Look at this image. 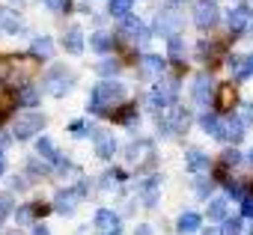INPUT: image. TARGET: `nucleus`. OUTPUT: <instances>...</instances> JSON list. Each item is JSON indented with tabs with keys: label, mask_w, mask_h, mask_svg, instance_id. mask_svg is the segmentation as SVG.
<instances>
[{
	"label": "nucleus",
	"mask_w": 253,
	"mask_h": 235,
	"mask_svg": "<svg viewBox=\"0 0 253 235\" xmlns=\"http://www.w3.org/2000/svg\"><path fill=\"white\" fill-rule=\"evenodd\" d=\"M211 188H214V182H211V179H206V176H197V185H194L197 196L209 199V196H211Z\"/></svg>",
	"instance_id": "obj_36"
},
{
	"label": "nucleus",
	"mask_w": 253,
	"mask_h": 235,
	"mask_svg": "<svg viewBox=\"0 0 253 235\" xmlns=\"http://www.w3.org/2000/svg\"><path fill=\"white\" fill-rule=\"evenodd\" d=\"M200 128L209 134V137H214V140H226V128H223V119L217 113H211V110H206L203 116H200Z\"/></svg>",
	"instance_id": "obj_14"
},
{
	"label": "nucleus",
	"mask_w": 253,
	"mask_h": 235,
	"mask_svg": "<svg viewBox=\"0 0 253 235\" xmlns=\"http://www.w3.org/2000/svg\"><path fill=\"white\" fill-rule=\"evenodd\" d=\"M89 48H92L95 54H107V51L113 48V36L104 33V30H95V33L89 36Z\"/></svg>",
	"instance_id": "obj_25"
},
{
	"label": "nucleus",
	"mask_w": 253,
	"mask_h": 235,
	"mask_svg": "<svg viewBox=\"0 0 253 235\" xmlns=\"http://www.w3.org/2000/svg\"><path fill=\"white\" fill-rule=\"evenodd\" d=\"M63 48H66V54H72V57L84 54V30H81L78 24L66 27V33H63Z\"/></svg>",
	"instance_id": "obj_15"
},
{
	"label": "nucleus",
	"mask_w": 253,
	"mask_h": 235,
	"mask_svg": "<svg viewBox=\"0 0 253 235\" xmlns=\"http://www.w3.org/2000/svg\"><path fill=\"white\" fill-rule=\"evenodd\" d=\"M197 57H200V60H211V57H214V45L200 42V45H197Z\"/></svg>",
	"instance_id": "obj_41"
},
{
	"label": "nucleus",
	"mask_w": 253,
	"mask_h": 235,
	"mask_svg": "<svg viewBox=\"0 0 253 235\" xmlns=\"http://www.w3.org/2000/svg\"><path fill=\"white\" fill-rule=\"evenodd\" d=\"M119 36L131 39V42H146L149 39V30H146V24L137 15H128V18H122V24H119Z\"/></svg>",
	"instance_id": "obj_12"
},
{
	"label": "nucleus",
	"mask_w": 253,
	"mask_h": 235,
	"mask_svg": "<svg viewBox=\"0 0 253 235\" xmlns=\"http://www.w3.org/2000/svg\"><path fill=\"white\" fill-rule=\"evenodd\" d=\"M36 211H39V205H18V208H15V220H18V226L30 223V220L36 217Z\"/></svg>",
	"instance_id": "obj_33"
},
{
	"label": "nucleus",
	"mask_w": 253,
	"mask_h": 235,
	"mask_svg": "<svg viewBox=\"0 0 253 235\" xmlns=\"http://www.w3.org/2000/svg\"><path fill=\"white\" fill-rule=\"evenodd\" d=\"M223 128H226V140L229 143H241V137H244V119H241V116H226V119H223Z\"/></svg>",
	"instance_id": "obj_21"
},
{
	"label": "nucleus",
	"mask_w": 253,
	"mask_h": 235,
	"mask_svg": "<svg viewBox=\"0 0 253 235\" xmlns=\"http://www.w3.org/2000/svg\"><path fill=\"white\" fill-rule=\"evenodd\" d=\"M116 72H119V60H113V57H104V60L98 63V75H101L104 80H110Z\"/></svg>",
	"instance_id": "obj_31"
},
{
	"label": "nucleus",
	"mask_w": 253,
	"mask_h": 235,
	"mask_svg": "<svg viewBox=\"0 0 253 235\" xmlns=\"http://www.w3.org/2000/svg\"><path fill=\"white\" fill-rule=\"evenodd\" d=\"M203 235H223V229H214V226H209V229H203Z\"/></svg>",
	"instance_id": "obj_49"
},
{
	"label": "nucleus",
	"mask_w": 253,
	"mask_h": 235,
	"mask_svg": "<svg viewBox=\"0 0 253 235\" xmlns=\"http://www.w3.org/2000/svg\"><path fill=\"white\" fill-rule=\"evenodd\" d=\"M220 18V9H217V0H197L194 6V24L200 30H211Z\"/></svg>",
	"instance_id": "obj_8"
},
{
	"label": "nucleus",
	"mask_w": 253,
	"mask_h": 235,
	"mask_svg": "<svg viewBox=\"0 0 253 235\" xmlns=\"http://www.w3.org/2000/svg\"><path fill=\"white\" fill-rule=\"evenodd\" d=\"M18 3H24V0H18Z\"/></svg>",
	"instance_id": "obj_55"
},
{
	"label": "nucleus",
	"mask_w": 253,
	"mask_h": 235,
	"mask_svg": "<svg viewBox=\"0 0 253 235\" xmlns=\"http://www.w3.org/2000/svg\"><path fill=\"white\" fill-rule=\"evenodd\" d=\"M9 188H12V191H24V188H27V179H24V176H12V179H9Z\"/></svg>",
	"instance_id": "obj_45"
},
{
	"label": "nucleus",
	"mask_w": 253,
	"mask_h": 235,
	"mask_svg": "<svg viewBox=\"0 0 253 235\" xmlns=\"http://www.w3.org/2000/svg\"><path fill=\"white\" fill-rule=\"evenodd\" d=\"M188 122H191V113H188L185 107H179V104L158 113V131H161V137H176V134H182V131L188 128Z\"/></svg>",
	"instance_id": "obj_3"
},
{
	"label": "nucleus",
	"mask_w": 253,
	"mask_h": 235,
	"mask_svg": "<svg viewBox=\"0 0 253 235\" xmlns=\"http://www.w3.org/2000/svg\"><path fill=\"white\" fill-rule=\"evenodd\" d=\"M137 196H140V202L146 208H155L158 205V196H161V179L158 176H149L146 182H140L137 185Z\"/></svg>",
	"instance_id": "obj_13"
},
{
	"label": "nucleus",
	"mask_w": 253,
	"mask_h": 235,
	"mask_svg": "<svg viewBox=\"0 0 253 235\" xmlns=\"http://www.w3.org/2000/svg\"><path fill=\"white\" fill-rule=\"evenodd\" d=\"M223 235H241V217H226L223 220Z\"/></svg>",
	"instance_id": "obj_38"
},
{
	"label": "nucleus",
	"mask_w": 253,
	"mask_h": 235,
	"mask_svg": "<svg viewBox=\"0 0 253 235\" xmlns=\"http://www.w3.org/2000/svg\"><path fill=\"white\" fill-rule=\"evenodd\" d=\"M235 75V80H247L250 75H253V54H247V57H241V66L232 72Z\"/></svg>",
	"instance_id": "obj_34"
},
{
	"label": "nucleus",
	"mask_w": 253,
	"mask_h": 235,
	"mask_svg": "<svg viewBox=\"0 0 253 235\" xmlns=\"http://www.w3.org/2000/svg\"><path fill=\"white\" fill-rule=\"evenodd\" d=\"M6 173V158H3V152H0V176Z\"/></svg>",
	"instance_id": "obj_50"
},
{
	"label": "nucleus",
	"mask_w": 253,
	"mask_h": 235,
	"mask_svg": "<svg viewBox=\"0 0 253 235\" xmlns=\"http://www.w3.org/2000/svg\"><path fill=\"white\" fill-rule=\"evenodd\" d=\"M33 235H51V232H48L45 223H36V226H33Z\"/></svg>",
	"instance_id": "obj_46"
},
{
	"label": "nucleus",
	"mask_w": 253,
	"mask_h": 235,
	"mask_svg": "<svg viewBox=\"0 0 253 235\" xmlns=\"http://www.w3.org/2000/svg\"><path fill=\"white\" fill-rule=\"evenodd\" d=\"M92 223H95V229H98L101 235H104V232H113V229H122V226H119V214H116L113 208H98Z\"/></svg>",
	"instance_id": "obj_18"
},
{
	"label": "nucleus",
	"mask_w": 253,
	"mask_h": 235,
	"mask_svg": "<svg viewBox=\"0 0 253 235\" xmlns=\"http://www.w3.org/2000/svg\"><path fill=\"white\" fill-rule=\"evenodd\" d=\"M6 214H15V202H12V194H0V220Z\"/></svg>",
	"instance_id": "obj_37"
},
{
	"label": "nucleus",
	"mask_w": 253,
	"mask_h": 235,
	"mask_svg": "<svg viewBox=\"0 0 253 235\" xmlns=\"http://www.w3.org/2000/svg\"><path fill=\"white\" fill-rule=\"evenodd\" d=\"M200 226H203V217L197 211H182L179 220H176L179 235H194V232H200Z\"/></svg>",
	"instance_id": "obj_20"
},
{
	"label": "nucleus",
	"mask_w": 253,
	"mask_h": 235,
	"mask_svg": "<svg viewBox=\"0 0 253 235\" xmlns=\"http://www.w3.org/2000/svg\"><path fill=\"white\" fill-rule=\"evenodd\" d=\"M75 86V75L66 69V66H51L45 72V92L54 95V98H63L66 92H72Z\"/></svg>",
	"instance_id": "obj_5"
},
{
	"label": "nucleus",
	"mask_w": 253,
	"mask_h": 235,
	"mask_svg": "<svg viewBox=\"0 0 253 235\" xmlns=\"http://www.w3.org/2000/svg\"><path fill=\"white\" fill-rule=\"evenodd\" d=\"M131 6H134V0H107V12L119 21L131 15Z\"/></svg>",
	"instance_id": "obj_27"
},
{
	"label": "nucleus",
	"mask_w": 253,
	"mask_h": 235,
	"mask_svg": "<svg viewBox=\"0 0 253 235\" xmlns=\"http://www.w3.org/2000/svg\"><path fill=\"white\" fill-rule=\"evenodd\" d=\"M164 69H167V60L161 54H143L140 63H137V72L146 80H161L164 78Z\"/></svg>",
	"instance_id": "obj_10"
},
{
	"label": "nucleus",
	"mask_w": 253,
	"mask_h": 235,
	"mask_svg": "<svg viewBox=\"0 0 253 235\" xmlns=\"http://www.w3.org/2000/svg\"><path fill=\"white\" fill-rule=\"evenodd\" d=\"M45 128V116L39 110H24L12 119V140H30Z\"/></svg>",
	"instance_id": "obj_4"
},
{
	"label": "nucleus",
	"mask_w": 253,
	"mask_h": 235,
	"mask_svg": "<svg viewBox=\"0 0 253 235\" xmlns=\"http://www.w3.org/2000/svg\"><path fill=\"white\" fill-rule=\"evenodd\" d=\"M6 146H9V137H6V134H3V131H0V152H3V149H6Z\"/></svg>",
	"instance_id": "obj_48"
},
{
	"label": "nucleus",
	"mask_w": 253,
	"mask_h": 235,
	"mask_svg": "<svg viewBox=\"0 0 253 235\" xmlns=\"http://www.w3.org/2000/svg\"><path fill=\"white\" fill-rule=\"evenodd\" d=\"M167 54H170L173 63H185V39H182V36L167 39Z\"/></svg>",
	"instance_id": "obj_30"
},
{
	"label": "nucleus",
	"mask_w": 253,
	"mask_h": 235,
	"mask_svg": "<svg viewBox=\"0 0 253 235\" xmlns=\"http://www.w3.org/2000/svg\"><path fill=\"white\" fill-rule=\"evenodd\" d=\"M250 21H253V9H250V3H235V6L229 9L226 27H229L232 36H238V33H244V30L250 27Z\"/></svg>",
	"instance_id": "obj_9"
},
{
	"label": "nucleus",
	"mask_w": 253,
	"mask_h": 235,
	"mask_svg": "<svg viewBox=\"0 0 253 235\" xmlns=\"http://www.w3.org/2000/svg\"><path fill=\"white\" fill-rule=\"evenodd\" d=\"M241 217H250V220H253V196H250V194L241 199Z\"/></svg>",
	"instance_id": "obj_43"
},
{
	"label": "nucleus",
	"mask_w": 253,
	"mask_h": 235,
	"mask_svg": "<svg viewBox=\"0 0 253 235\" xmlns=\"http://www.w3.org/2000/svg\"><path fill=\"white\" fill-rule=\"evenodd\" d=\"M42 3L51 9V12H66L72 6V0H42Z\"/></svg>",
	"instance_id": "obj_40"
},
{
	"label": "nucleus",
	"mask_w": 253,
	"mask_h": 235,
	"mask_svg": "<svg viewBox=\"0 0 253 235\" xmlns=\"http://www.w3.org/2000/svg\"><path fill=\"white\" fill-rule=\"evenodd\" d=\"M176 101H179V80L176 78H161V80H155V86H152V92H149V107L152 110H167V107H176Z\"/></svg>",
	"instance_id": "obj_2"
},
{
	"label": "nucleus",
	"mask_w": 253,
	"mask_h": 235,
	"mask_svg": "<svg viewBox=\"0 0 253 235\" xmlns=\"http://www.w3.org/2000/svg\"><path fill=\"white\" fill-rule=\"evenodd\" d=\"M27 173H30L33 179H39V176H51V164H45V161L39 164L36 158H30V161H27Z\"/></svg>",
	"instance_id": "obj_35"
},
{
	"label": "nucleus",
	"mask_w": 253,
	"mask_h": 235,
	"mask_svg": "<svg viewBox=\"0 0 253 235\" xmlns=\"http://www.w3.org/2000/svg\"><path fill=\"white\" fill-rule=\"evenodd\" d=\"M104 235H122V229H113V232H104Z\"/></svg>",
	"instance_id": "obj_51"
},
{
	"label": "nucleus",
	"mask_w": 253,
	"mask_h": 235,
	"mask_svg": "<svg viewBox=\"0 0 253 235\" xmlns=\"http://www.w3.org/2000/svg\"><path fill=\"white\" fill-rule=\"evenodd\" d=\"M220 107H229L232 104V86H220V98H217Z\"/></svg>",
	"instance_id": "obj_42"
},
{
	"label": "nucleus",
	"mask_w": 253,
	"mask_h": 235,
	"mask_svg": "<svg viewBox=\"0 0 253 235\" xmlns=\"http://www.w3.org/2000/svg\"><path fill=\"white\" fill-rule=\"evenodd\" d=\"M125 95H128V89H125V83L119 80H101L92 86V95H89V113L95 116H104V113H113V107H119L125 101Z\"/></svg>",
	"instance_id": "obj_1"
},
{
	"label": "nucleus",
	"mask_w": 253,
	"mask_h": 235,
	"mask_svg": "<svg viewBox=\"0 0 253 235\" xmlns=\"http://www.w3.org/2000/svg\"><path fill=\"white\" fill-rule=\"evenodd\" d=\"M185 167H188L194 176H206L211 164H209V155H203L200 149H188V152H185Z\"/></svg>",
	"instance_id": "obj_17"
},
{
	"label": "nucleus",
	"mask_w": 253,
	"mask_h": 235,
	"mask_svg": "<svg viewBox=\"0 0 253 235\" xmlns=\"http://www.w3.org/2000/svg\"><path fill=\"white\" fill-rule=\"evenodd\" d=\"M191 95H194V101L200 107H209L214 101V80H211V75H197L194 86H191Z\"/></svg>",
	"instance_id": "obj_11"
},
{
	"label": "nucleus",
	"mask_w": 253,
	"mask_h": 235,
	"mask_svg": "<svg viewBox=\"0 0 253 235\" xmlns=\"http://www.w3.org/2000/svg\"><path fill=\"white\" fill-rule=\"evenodd\" d=\"M173 3H182V0H173Z\"/></svg>",
	"instance_id": "obj_54"
},
{
	"label": "nucleus",
	"mask_w": 253,
	"mask_h": 235,
	"mask_svg": "<svg viewBox=\"0 0 253 235\" xmlns=\"http://www.w3.org/2000/svg\"><path fill=\"white\" fill-rule=\"evenodd\" d=\"M209 220H226V196H211L209 208H206Z\"/></svg>",
	"instance_id": "obj_26"
},
{
	"label": "nucleus",
	"mask_w": 253,
	"mask_h": 235,
	"mask_svg": "<svg viewBox=\"0 0 253 235\" xmlns=\"http://www.w3.org/2000/svg\"><path fill=\"white\" fill-rule=\"evenodd\" d=\"M226 194L232 196V199H244L247 194H244V185L241 182H226Z\"/></svg>",
	"instance_id": "obj_39"
},
{
	"label": "nucleus",
	"mask_w": 253,
	"mask_h": 235,
	"mask_svg": "<svg viewBox=\"0 0 253 235\" xmlns=\"http://www.w3.org/2000/svg\"><path fill=\"white\" fill-rule=\"evenodd\" d=\"M86 194H89V182H86V179H81L75 188L57 191V194H54V211H60V214H72V211L78 208V202H81Z\"/></svg>",
	"instance_id": "obj_6"
},
{
	"label": "nucleus",
	"mask_w": 253,
	"mask_h": 235,
	"mask_svg": "<svg viewBox=\"0 0 253 235\" xmlns=\"http://www.w3.org/2000/svg\"><path fill=\"white\" fill-rule=\"evenodd\" d=\"M9 235H21V232H9Z\"/></svg>",
	"instance_id": "obj_53"
},
{
	"label": "nucleus",
	"mask_w": 253,
	"mask_h": 235,
	"mask_svg": "<svg viewBox=\"0 0 253 235\" xmlns=\"http://www.w3.org/2000/svg\"><path fill=\"white\" fill-rule=\"evenodd\" d=\"M238 161H241V155H238V149H226V152H223V164H232V167H235Z\"/></svg>",
	"instance_id": "obj_44"
},
{
	"label": "nucleus",
	"mask_w": 253,
	"mask_h": 235,
	"mask_svg": "<svg viewBox=\"0 0 253 235\" xmlns=\"http://www.w3.org/2000/svg\"><path fill=\"white\" fill-rule=\"evenodd\" d=\"M250 161H253V149H250Z\"/></svg>",
	"instance_id": "obj_52"
},
{
	"label": "nucleus",
	"mask_w": 253,
	"mask_h": 235,
	"mask_svg": "<svg viewBox=\"0 0 253 235\" xmlns=\"http://www.w3.org/2000/svg\"><path fill=\"white\" fill-rule=\"evenodd\" d=\"M125 155H128V161H131V164H140V161H143V155H149V158H152V143H149V140H137V143H131L128 149H125Z\"/></svg>",
	"instance_id": "obj_24"
},
{
	"label": "nucleus",
	"mask_w": 253,
	"mask_h": 235,
	"mask_svg": "<svg viewBox=\"0 0 253 235\" xmlns=\"http://www.w3.org/2000/svg\"><path fill=\"white\" fill-rule=\"evenodd\" d=\"M134 235H152V226H146V223H143V226H137V232H134Z\"/></svg>",
	"instance_id": "obj_47"
},
{
	"label": "nucleus",
	"mask_w": 253,
	"mask_h": 235,
	"mask_svg": "<svg viewBox=\"0 0 253 235\" xmlns=\"http://www.w3.org/2000/svg\"><path fill=\"white\" fill-rule=\"evenodd\" d=\"M39 98H42V95H39V89H36L33 83H27V86L18 89V104H21V107H36Z\"/></svg>",
	"instance_id": "obj_29"
},
{
	"label": "nucleus",
	"mask_w": 253,
	"mask_h": 235,
	"mask_svg": "<svg viewBox=\"0 0 253 235\" xmlns=\"http://www.w3.org/2000/svg\"><path fill=\"white\" fill-rule=\"evenodd\" d=\"M110 116H113L116 122H122V125H134V122H137V107H134V104H122V107L113 110Z\"/></svg>",
	"instance_id": "obj_28"
},
{
	"label": "nucleus",
	"mask_w": 253,
	"mask_h": 235,
	"mask_svg": "<svg viewBox=\"0 0 253 235\" xmlns=\"http://www.w3.org/2000/svg\"><path fill=\"white\" fill-rule=\"evenodd\" d=\"M182 27H185V21H182V15H179L176 6H164V9L155 15V33H158V36L173 39V36H179Z\"/></svg>",
	"instance_id": "obj_7"
},
{
	"label": "nucleus",
	"mask_w": 253,
	"mask_h": 235,
	"mask_svg": "<svg viewBox=\"0 0 253 235\" xmlns=\"http://www.w3.org/2000/svg\"><path fill=\"white\" fill-rule=\"evenodd\" d=\"M69 131H72L75 137H89V134H95L98 128H92V125H89L86 119H75V122L69 125Z\"/></svg>",
	"instance_id": "obj_32"
},
{
	"label": "nucleus",
	"mask_w": 253,
	"mask_h": 235,
	"mask_svg": "<svg viewBox=\"0 0 253 235\" xmlns=\"http://www.w3.org/2000/svg\"><path fill=\"white\" fill-rule=\"evenodd\" d=\"M36 155H39L45 164H51V167H57V164L63 161V155L57 152V146H54L48 137H39V140H36Z\"/></svg>",
	"instance_id": "obj_19"
},
{
	"label": "nucleus",
	"mask_w": 253,
	"mask_h": 235,
	"mask_svg": "<svg viewBox=\"0 0 253 235\" xmlns=\"http://www.w3.org/2000/svg\"><path fill=\"white\" fill-rule=\"evenodd\" d=\"M92 140H95V155H98L101 161H110L113 152H116V137H113L110 131H95Z\"/></svg>",
	"instance_id": "obj_16"
},
{
	"label": "nucleus",
	"mask_w": 253,
	"mask_h": 235,
	"mask_svg": "<svg viewBox=\"0 0 253 235\" xmlns=\"http://www.w3.org/2000/svg\"><path fill=\"white\" fill-rule=\"evenodd\" d=\"M0 30L9 33V36H15V33L24 30V24H21V18H18L12 9H0Z\"/></svg>",
	"instance_id": "obj_23"
},
{
	"label": "nucleus",
	"mask_w": 253,
	"mask_h": 235,
	"mask_svg": "<svg viewBox=\"0 0 253 235\" xmlns=\"http://www.w3.org/2000/svg\"><path fill=\"white\" fill-rule=\"evenodd\" d=\"M30 54L36 60H51L54 57V39L51 36H36L33 45H30Z\"/></svg>",
	"instance_id": "obj_22"
}]
</instances>
